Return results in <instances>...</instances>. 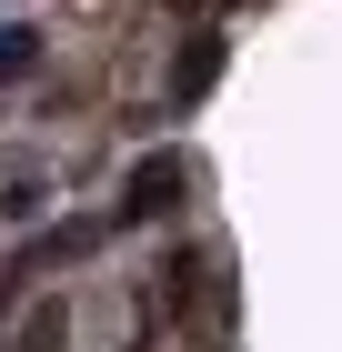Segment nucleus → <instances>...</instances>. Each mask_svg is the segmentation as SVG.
<instances>
[{"label":"nucleus","instance_id":"nucleus-1","mask_svg":"<svg viewBox=\"0 0 342 352\" xmlns=\"http://www.w3.org/2000/svg\"><path fill=\"white\" fill-rule=\"evenodd\" d=\"M182 191H191V171L171 162V151H141L131 182H121V212H131V221H161V212H182Z\"/></svg>","mask_w":342,"mask_h":352},{"label":"nucleus","instance_id":"nucleus-2","mask_svg":"<svg viewBox=\"0 0 342 352\" xmlns=\"http://www.w3.org/2000/svg\"><path fill=\"white\" fill-rule=\"evenodd\" d=\"M222 60H232V41H222V30H191V41H182V60H171V111H191V101H202V91L222 81Z\"/></svg>","mask_w":342,"mask_h":352},{"label":"nucleus","instance_id":"nucleus-4","mask_svg":"<svg viewBox=\"0 0 342 352\" xmlns=\"http://www.w3.org/2000/svg\"><path fill=\"white\" fill-rule=\"evenodd\" d=\"M61 342H71V312H61V302H41V312L21 322V352H61Z\"/></svg>","mask_w":342,"mask_h":352},{"label":"nucleus","instance_id":"nucleus-5","mask_svg":"<svg viewBox=\"0 0 342 352\" xmlns=\"http://www.w3.org/2000/svg\"><path fill=\"white\" fill-rule=\"evenodd\" d=\"M0 221H41V182H10V191H0Z\"/></svg>","mask_w":342,"mask_h":352},{"label":"nucleus","instance_id":"nucleus-3","mask_svg":"<svg viewBox=\"0 0 342 352\" xmlns=\"http://www.w3.org/2000/svg\"><path fill=\"white\" fill-rule=\"evenodd\" d=\"M21 71H41V30L10 21V30H0V81H21Z\"/></svg>","mask_w":342,"mask_h":352}]
</instances>
